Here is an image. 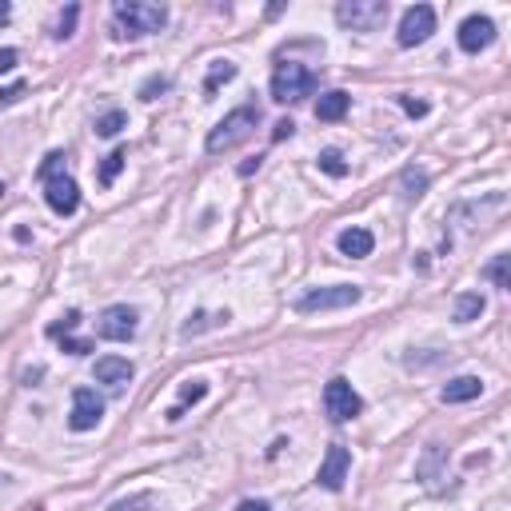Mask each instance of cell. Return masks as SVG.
Instances as JSON below:
<instances>
[{"label":"cell","instance_id":"1","mask_svg":"<svg viewBox=\"0 0 511 511\" xmlns=\"http://www.w3.org/2000/svg\"><path fill=\"white\" fill-rule=\"evenodd\" d=\"M168 24V13L160 4H144V0H121L113 8V37L116 40H140L152 37Z\"/></svg>","mask_w":511,"mask_h":511},{"label":"cell","instance_id":"2","mask_svg":"<svg viewBox=\"0 0 511 511\" xmlns=\"http://www.w3.org/2000/svg\"><path fill=\"white\" fill-rule=\"evenodd\" d=\"M64 152H48L45 164H40V180H45V200L56 216H72L76 204H80V188L76 180L64 172Z\"/></svg>","mask_w":511,"mask_h":511},{"label":"cell","instance_id":"3","mask_svg":"<svg viewBox=\"0 0 511 511\" xmlns=\"http://www.w3.org/2000/svg\"><path fill=\"white\" fill-rule=\"evenodd\" d=\"M256 124H260V108H256V105H240L236 113H228L224 121L212 128L204 148H208L212 156H220V152H232L236 144H244L256 132Z\"/></svg>","mask_w":511,"mask_h":511},{"label":"cell","instance_id":"4","mask_svg":"<svg viewBox=\"0 0 511 511\" xmlns=\"http://www.w3.org/2000/svg\"><path fill=\"white\" fill-rule=\"evenodd\" d=\"M312 92H316V76H312L304 64L288 61L272 72V100H276V105H300V100L312 96Z\"/></svg>","mask_w":511,"mask_h":511},{"label":"cell","instance_id":"5","mask_svg":"<svg viewBox=\"0 0 511 511\" xmlns=\"http://www.w3.org/2000/svg\"><path fill=\"white\" fill-rule=\"evenodd\" d=\"M360 288L356 284H331V288H312V292H304L300 300H296V312L300 316H312V312H339V308H352V304H360Z\"/></svg>","mask_w":511,"mask_h":511},{"label":"cell","instance_id":"6","mask_svg":"<svg viewBox=\"0 0 511 511\" xmlns=\"http://www.w3.org/2000/svg\"><path fill=\"white\" fill-rule=\"evenodd\" d=\"M336 21L339 29L376 32L388 21V0H344V4H336Z\"/></svg>","mask_w":511,"mask_h":511},{"label":"cell","instance_id":"7","mask_svg":"<svg viewBox=\"0 0 511 511\" xmlns=\"http://www.w3.org/2000/svg\"><path fill=\"white\" fill-rule=\"evenodd\" d=\"M323 412H328V420L348 423V420H356V415L364 412V399L356 396V388L344 376H336L328 388H323Z\"/></svg>","mask_w":511,"mask_h":511},{"label":"cell","instance_id":"8","mask_svg":"<svg viewBox=\"0 0 511 511\" xmlns=\"http://www.w3.org/2000/svg\"><path fill=\"white\" fill-rule=\"evenodd\" d=\"M431 32H436V8H431V4H412L404 13V21H399L396 40L404 48H412V45H423Z\"/></svg>","mask_w":511,"mask_h":511},{"label":"cell","instance_id":"9","mask_svg":"<svg viewBox=\"0 0 511 511\" xmlns=\"http://www.w3.org/2000/svg\"><path fill=\"white\" fill-rule=\"evenodd\" d=\"M136 308H128V304H113V308H105V316L96 323V336L100 339H113V344H124V339L136 336Z\"/></svg>","mask_w":511,"mask_h":511},{"label":"cell","instance_id":"10","mask_svg":"<svg viewBox=\"0 0 511 511\" xmlns=\"http://www.w3.org/2000/svg\"><path fill=\"white\" fill-rule=\"evenodd\" d=\"M100 415H105V404H100V396L92 388H76L72 391V415H68V428L72 431H92L100 423Z\"/></svg>","mask_w":511,"mask_h":511},{"label":"cell","instance_id":"11","mask_svg":"<svg viewBox=\"0 0 511 511\" xmlns=\"http://www.w3.org/2000/svg\"><path fill=\"white\" fill-rule=\"evenodd\" d=\"M348 467H352L348 448L344 444H331L328 456H323V464H320V472H316V483H320L323 491H339V488H344V480H348Z\"/></svg>","mask_w":511,"mask_h":511},{"label":"cell","instance_id":"12","mask_svg":"<svg viewBox=\"0 0 511 511\" xmlns=\"http://www.w3.org/2000/svg\"><path fill=\"white\" fill-rule=\"evenodd\" d=\"M491 40H496V24H491L488 16H467V21L459 24V48H464V53H483Z\"/></svg>","mask_w":511,"mask_h":511},{"label":"cell","instance_id":"13","mask_svg":"<svg viewBox=\"0 0 511 511\" xmlns=\"http://www.w3.org/2000/svg\"><path fill=\"white\" fill-rule=\"evenodd\" d=\"M483 391V380L480 376H456L444 383V391H440V399L444 404H467V399H475Z\"/></svg>","mask_w":511,"mask_h":511},{"label":"cell","instance_id":"14","mask_svg":"<svg viewBox=\"0 0 511 511\" xmlns=\"http://www.w3.org/2000/svg\"><path fill=\"white\" fill-rule=\"evenodd\" d=\"M336 244H339V252L352 256V260H364V256H372V248H376V240H372L368 228H344Z\"/></svg>","mask_w":511,"mask_h":511},{"label":"cell","instance_id":"15","mask_svg":"<svg viewBox=\"0 0 511 511\" xmlns=\"http://www.w3.org/2000/svg\"><path fill=\"white\" fill-rule=\"evenodd\" d=\"M348 108H352V96L348 92H339V88H331V92H323L320 96V105H316V121H344L348 116Z\"/></svg>","mask_w":511,"mask_h":511},{"label":"cell","instance_id":"16","mask_svg":"<svg viewBox=\"0 0 511 511\" xmlns=\"http://www.w3.org/2000/svg\"><path fill=\"white\" fill-rule=\"evenodd\" d=\"M96 380L121 388V383L132 380V364L121 360V356H105V360H96Z\"/></svg>","mask_w":511,"mask_h":511},{"label":"cell","instance_id":"17","mask_svg":"<svg viewBox=\"0 0 511 511\" xmlns=\"http://www.w3.org/2000/svg\"><path fill=\"white\" fill-rule=\"evenodd\" d=\"M423 192H428V172L423 168H404L399 172V196L404 200H420Z\"/></svg>","mask_w":511,"mask_h":511},{"label":"cell","instance_id":"18","mask_svg":"<svg viewBox=\"0 0 511 511\" xmlns=\"http://www.w3.org/2000/svg\"><path fill=\"white\" fill-rule=\"evenodd\" d=\"M228 80H236V64L232 61H216L208 68V76H204V96H216L220 92V84H228Z\"/></svg>","mask_w":511,"mask_h":511},{"label":"cell","instance_id":"19","mask_svg":"<svg viewBox=\"0 0 511 511\" xmlns=\"http://www.w3.org/2000/svg\"><path fill=\"white\" fill-rule=\"evenodd\" d=\"M483 308H488V304H483L480 292H464V296L456 300V320H459V323H472V320L483 316Z\"/></svg>","mask_w":511,"mask_h":511},{"label":"cell","instance_id":"20","mask_svg":"<svg viewBox=\"0 0 511 511\" xmlns=\"http://www.w3.org/2000/svg\"><path fill=\"white\" fill-rule=\"evenodd\" d=\"M204 396H208V383H204V380L184 383V388H180V407H172V412H168V420H180V415H184V404H200Z\"/></svg>","mask_w":511,"mask_h":511},{"label":"cell","instance_id":"21","mask_svg":"<svg viewBox=\"0 0 511 511\" xmlns=\"http://www.w3.org/2000/svg\"><path fill=\"white\" fill-rule=\"evenodd\" d=\"M124 160H128V152H124V148H116V152H108V156H105V164H100V184H105V188L116 180V176H121Z\"/></svg>","mask_w":511,"mask_h":511},{"label":"cell","instance_id":"22","mask_svg":"<svg viewBox=\"0 0 511 511\" xmlns=\"http://www.w3.org/2000/svg\"><path fill=\"white\" fill-rule=\"evenodd\" d=\"M320 168L328 176H348V160H344V152H336V148H328V152H320Z\"/></svg>","mask_w":511,"mask_h":511},{"label":"cell","instance_id":"23","mask_svg":"<svg viewBox=\"0 0 511 511\" xmlns=\"http://www.w3.org/2000/svg\"><path fill=\"white\" fill-rule=\"evenodd\" d=\"M124 124H128V116L121 113V108H113V113H105V116L96 121V136H108V140H113V136L121 132Z\"/></svg>","mask_w":511,"mask_h":511},{"label":"cell","instance_id":"24","mask_svg":"<svg viewBox=\"0 0 511 511\" xmlns=\"http://www.w3.org/2000/svg\"><path fill=\"white\" fill-rule=\"evenodd\" d=\"M228 320V312H216V316H208V312H200L196 320L184 323V336H196V331H204V328H216V323H224Z\"/></svg>","mask_w":511,"mask_h":511},{"label":"cell","instance_id":"25","mask_svg":"<svg viewBox=\"0 0 511 511\" xmlns=\"http://www.w3.org/2000/svg\"><path fill=\"white\" fill-rule=\"evenodd\" d=\"M76 16H80V8H76V4H68L64 13H61V21H56V32H53L56 40H68V37H72V29H76Z\"/></svg>","mask_w":511,"mask_h":511},{"label":"cell","instance_id":"26","mask_svg":"<svg viewBox=\"0 0 511 511\" xmlns=\"http://www.w3.org/2000/svg\"><path fill=\"white\" fill-rule=\"evenodd\" d=\"M507 260H511V256H496V260L488 264V276L496 280V288H504V292L511 288V276H507Z\"/></svg>","mask_w":511,"mask_h":511},{"label":"cell","instance_id":"27","mask_svg":"<svg viewBox=\"0 0 511 511\" xmlns=\"http://www.w3.org/2000/svg\"><path fill=\"white\" fill-rule=\"evenodd\" d=\"M76 323H80V312H68V316H64L61 323H53V328H48V336H53V339H61V336H68V331L76 328Z\"/></svg>","mask_w":511,"mask_h":511},{"label":"cell","instance_id":"28","mask_svg":"<svg viewBox=\"0 0 511 511\" xmlns=\"http://www.w3.org/2000/svg\"><path fill=\"white\" fill-rule=\"evenodd\" d=\"M113 511H152V496H132L124 504H116Z\"/></svg>","mask_w":511,"mask_h":511},{"label":"cell","instance_id":"29","mask_svg":"<svg viewBox=\"0 0 511 511\" xmlns=\"http://www.w3.org/2000/svg\"><path fill=\"white\" fill-rule=\"evenodd\" d=\"M396 100L407 116H428V105H423V100H412V96H396Z\"/></svg>","mask_w":511,"mask_h":511},{"label":"cell","instance_id":"30","mask_svg":"<svg viewBox=\"0 0 511 511\" xmlns=\"http://www.w3.org/2000/svg\"><path fill=\"white\" fill-rule=\"evenodd\" d=\"M292 132H296V124H292V121H276V128H272V140L280 144V140H288Z\"/></svg>","mask_w":511,"mask_h":511},{"label":"cell","instance_id":"31","mask_svg":"<svg viewBox=\"0 0 511 511\" xmlns=\"http://www.w3.org/2000/svg\"><path fill=\"white\" fill-rule=\"evenodd\" d=\"M16 61H21V56H16V48H0V72H13Z\"/></svg>","mask_w":511,"mask_h":511},{"label":"cell","instance_id":"32","mask_svg":"<svg viewBox=\"0 0 511 511\" xmlns=\"http://www.w3.org/2000/svg\"><path fill=\"white\" fill-rule=\"evenodd\" d=\"M168 88V80H164V76H160V80H148V84H144V88H140V96L144 100H152V96H156V92H164Z\"/></svg>","mask_w":511,"mask_h":511},{"label":"cell","instance_id":"33","mask_svg":"<svg viewBox=\"0 0 511 511\" xmlns=\"http://www.w3.org/2000/svg\"><path fill=\"white\" fill-rule=\"evenodd\" d=\"M21 96H24V88H21V84H13V88L0 92V105H13V100H21Z\"/></svg>","mask_w":511,"mask_h":511},{"label":"cell","instance_id":"34","mask_svg":"<svg viewBox=\"0 0 511 511\" xmlns=\"http://www.w3.org/2000/svg\"><path fill=\"white\" fill-rule=\"evenodd\" d=\"M236 511H272V507L264 504V499H244V504L236 507Z\"/></svg>","mask_w":511,"mask_h":511},{"label":"cell","instance_id":"35","mask_svg":"<svg viewBox=\"0 0 511 511\" xmlns=\"http://www.w3.org/2000/svg\"><path fill=\"white\" fill-rule=\"evenodd\" d=\"M256 168H260V156H256V160H248V164H240V176H252Z\"/></svg>","mask_w":511,"mask_h":511},{"label":"cell","instance_id":"36","mask_svg":"<svg viewBox=\"0 0 511 511\" xmlns=\"http://www.w3.org/2000/svg\"><path fill=\"white\" fill-rule=\"evenodd\" d=\"M8 16H13V8H8L4 0H0V24H8Z\"/></svg>","mask_w":511,"mask_h":511},{"label":"cell","instance_id":"37","mask_svg":"<svg viewBox=\"0 0 511 511\" xmlns=\"http://www.w3.org/2000/svg\"><path fill=\"white\" fill-rule=\"evenodd\" d=\"M0 196H4V184H0Z\"/></svg>","mask_w":511,"mask_h":511}]
</instances>
